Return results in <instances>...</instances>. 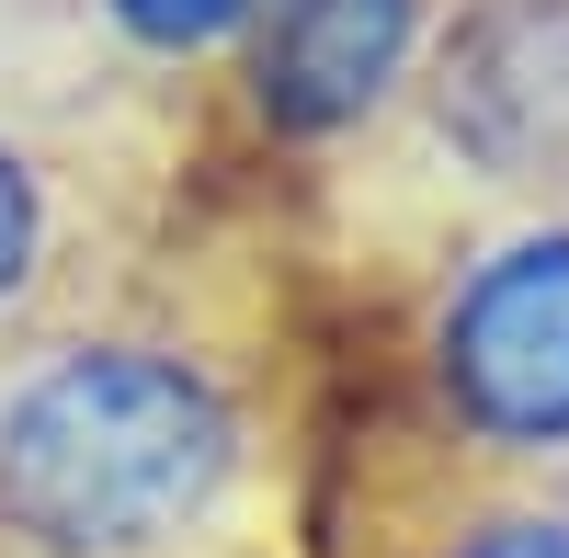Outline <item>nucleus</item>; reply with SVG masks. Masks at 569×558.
Listing matches in <instances>:
<instances>
[{"label": "nucleus", "mask_w": 569, "mask_h": 558, "mask_svg": "<svg viewBox=\"0 0 569 558\" xmlns=\"http://www.w3.org/2000/svg\"><path fill=\"white\" fill-rule=\"evenodd\" d=\"M251 468L240 388L126 319L0 331V558H182Z\"/></svg>", "instance_id": "nucleus-1"}, {"label": "nucleus", "mask_w": 569, "mask_h": 558, "mask_svg": "<svg viewBox=\"0 0 569 558\" xmlns=\"http://www.w3.org/2000/svg\"><path fill=\"white\" fill-rule=\"evenodd\" d=\"M433 377L456 434L490 456H569V228H512L456 273L433 319Z\"/></svg>", "instance_id": "nucleus-2"}, {"label": "nucleus", "mask_w": 569, "mask_h": 558, "mask_svg": "<svg viewBox=\"0 0 569 558\" xmlns=\"http://www.w3.org/2000/svg\"><path fill=\"white\" fill-rule=\"evenodd\" d=\"M433 114L490 182H569V0H479L433 58Z\"/></svg>", "instance_id": "nucleus-3"}, {"label": "nucleus", "mask_w": 569, "mask_h": 558, "mask_svg": "<svg viewBox=\"0 0 569 558\" xmlns=\"http://www.w3.org/2000/svg\"><path fill=\"white\" fill-rule=\"evenodd\" d=\"M433 0H251L240 12V80L273 137H342L365 126L421 58Z\"/></svg>", "instance_id": "nucleus-4"}, {"label": "nucleus", "mask_w": 569, "mask_h": 558, "mask_svg": "<svg viewBox=\"0 0 569 558\" xmlns=\"http://www.w3.org/2000/svg\"><path fill=\"white\" fill-rule=\"evenodd\" d=\"M58 171H46L12 126H0V331H23V319H46V297H58Z\"/></svg>", "instance_id": "nucleus-5"}, {"label": "nucleus", "mask_w": 569, "mask_h": 558, "mask_svg": "<svg viewBox=\"0 0 569 558\" xmlns=\"http://www.w3.org/2000/svg\"><path fill=\"white\" fill-rule=\"evenodd\" d=\"M126 46L149 58H206V46H240V12L251 0H103Z\"/></svg>", "instance_id": "nucleus-6"}, {"label": "nucleus", "mask_w": 569, "mask_h": 558, "mask_svg": "<svg viewBox=\"0 0 569 558\" xmlns=\"http://www.w3.org/2000/svg\"><path fill=\"white\" fill-rule=\"evenodd\" d=\"M445 558H569V514H479Z\"/></svg>", "instance_id": "nucleus-7"}]
</instances>
